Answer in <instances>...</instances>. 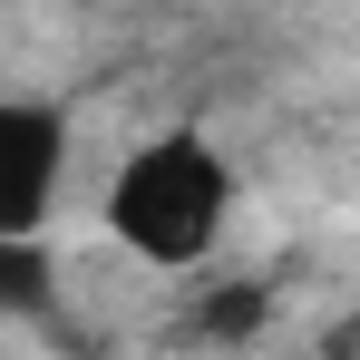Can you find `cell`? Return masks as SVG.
<instances>
[{"mask_svg":"<svg viewBox=\"0 0 360 360\" xmlns=\"http://www.w3.org/2000/svg\"><path fill=\"white\" fill-rule=\"evenodd\" d=\"M331 360H360V311L341 321V331H331Z\"/></svg>","mask_w":360,"mask_h":360,"instance_id":"obj_5","label":"cell"},{"mask_svg":"<svg viewBox=\"0 0 360 360\" xmlns=\"http://www.w3.org/2000/svg\"><path fill=\"white\" fill-rule=\"evenodd\" d=\"M49 302V253L39 243H0V311H39Z\"/></svg>","mask_w":360,"mask_h":360,"instance_id":"obj_3","label":"cell"},{"mask_svg":"<svg viewBox=\"0 0 360 360\" xmlns=\"http://www.w3.org/2000/svg\"><path fill=\"white\" fill-rule=\"evenodd\" d=\"M253 321H263V283H234V292L205 302V321H195V331H205V341H214V331L234 341V331H253Z\"/></svg>","mask_w":360,"mask_h":360,"instance_id":"obj_4","label":"cell"},{"mask_svg":"<svg viewBox=\"0 0 360 360\" xmlns=\"http://www.w3.org/2000/svg\"><path fill=\"white\" fill-rule=\"evenodd\" d=\"M68 176V117L49 98H10L0 88V243H39L49 205Z\"/></svg>","mask_w":360,"mask_h":360,"instance_id":"obj_2","label":"cell"},{"mask_svg":"<svg viewBox=\"0 0 360 360\" xmlns=\"http://www.w3.org/2000/svg\"><path fill=\"white\" fill-rule=\"evenodd\" d=\"M224 214H234V166L214 156V136L195 127H166L108 176V234L156 263V273H195L214 243H224Z\"/></svg>","mask_w":360,"mask_h":360,"instance_id":"obj_1","label":"cell"}]
</instances>
